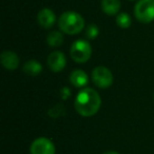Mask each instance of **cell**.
Masks as SVG:
<instances>
[{
    "label": "cell",
    "instance_id": "obj_1",
    "mask_svg": "<svg viewBox=\"0 0 154 154\" xmlns=\"http://www.w3.org/2000/svg\"><path fill=\"white\" fill-rule=\"evenodd\" d=\"M101 107V97L92 88H84L78 92L74 100V108L79 115L91 117L99 111Z\"/></svg>",
    "mask_w": 154,
    "mask_h": 154
},
{
    "label": "cell",
    "instance_id": "obj_2",
    "mask_svg": "<svg viewBox=\"0 0 154 154\" xmlns=\"http://www.w3.org/2000/svg\"><path fill=\"white\" fill-rule=\"evenodd\" d=\"M86 22L79 13L74 11L64 12L58 19V26L62 33L68 35H76L84 31Z\"/></svg>",
    "mask_w": 154,
    "mask_h": 154
},
{
    "label": "cell",
    "instance_id": "obj_3",
    "mask_svg": "<svg viewBox=\"0 0 154 154\" xmlns=\"http://www.w3.org/2000/svg\"><path fill=\"white\" fill-rule=\"evenodd\" d=\"M70 55L76 63H85L92 56V45L85 39L75 40L71 45Z\"/></svg>",
    "mask_w": 154,
    "mask_h": 154
},
{
    "label": "cell",
    "instance_id": "obj_4",
    "mask_svg": "<svg viewBox=\"0 0 154 154\" xmlns=\"http://www.w3.org/2000/svg\"><path fill=\"white\" fill-rule=\"evenodd\" d=\"M135 18L139 22L150 23L154 20V0H138L134 7Z\"/></svg>",
    "mask_w": 154,
    "mask_h": 154
},
{
    "label": "cell",
    "instance_id": "obj_5",
    "mask_svg": "<svg viewBox=\"0 0 154 154\" xmlns=\"http://www.w3.org/2000/svg\"><path fill=\"white\" fill-rule=\"evenodd\" d=\"M92 80L96 87L108 89L113 84V74L111 70L105 66H98L92 71Z\"/></svg>",
    "mask_w": 154,
    "mask_h": 154
},
{
    "label": "cell",
    "instance_id": "obj_6",
    "mask_svg": "<svg viewBox=\"0 0 154 154\" xmlns=\"http://www.w3.org/2000/svg\"><path fill=\"white\" fill-rule=\"evenodd\" d=\"M55 145L47 137L36 138L30 147V154H55Z\"/></svg>",
    "mask_w": 154,
    "mask_h": 154
},
{
    "label": "cell",
    "instance_id": "obj_7",
    "mask_svg": "<svg viewBox=\"0 0 154 154\" xmlns=\"http://www.w3.org/2000/svg\"><path fill=\"white\" fill-rule=\"evenodd\" d=\"M47 63L49 69L54 73L61 72L66 66V58L62 52L54 51L49 54L47 59Z\"/></svg>",
    "mask_w": 154,
    "mask_h": 154
},
{
    "label": "cell",
    "instance_id": "obj_8",
    "mask_svg": "<svg viewBox=\"0 0 154 154\" xmlns=\"http://www.w3.org/2000/svg\"><path fill=\"white\" fill-rule=\"evenodd\" d=\"M37 21H38L39 26L43 29H51L54 26L56 22V15L51 9L49 8H43L38 12L37 15Z\"/></svg>",
    "mask_w": 154,
    "mask_h": 154
},
{
    "label": "cell",
    "instance_id": "obj_9",
    "mask_svg": "<svg viewBox=\"0 0 154 154\" xmlns=\"http://www.w3.org/2000/svg\"><path fill=\"white\" fill-rule=\"evenodd\" d=\"M0 62L7 70L14 71L19 66V57L14 51H3L0 55Z\"/></svg>",
    "mask_w": 154,
    "mask_h": 154
},
{
    "label": "cell",
    "instance_id": "obj_10",
    "mask_svg": "<svg viewBox=\"0 0 154 154\" xmlns=\"http://www.w3.org/2000/svg\"><path fill=\"white\" fill-rule=\"evenodd\" d=\"M70 82L76 88H86L89 82L88 74L80 69H76L70 74Z\"/></svg>",
    "mask_w": 154,
    "mask_h": 154
},
{
    "label": "cell",
    "instance_id": "obj_11",
    "mask_svg": "<svg viewBox=\"0 0 154 154\" xmlns=\"http://www.w3.org/2000/svg\"><path fill=\"white\" fill-rule=\"evenodd\" d=\"M120 7H122L120 0H101V10L103 13L109 16L119 14Z\"/></svg>",
    "mask_w": 154,
    "mask_h": 154
},
{
    "label": "cell",
    "instance_id": "obj_12",
    "mask_svg": "<svg viewBox=\"0 0 154 154\" xmlns=\"http://www.w3.org/2000/svg\"><path fill=\"white\" fill-rule=\"evenodd\" d=\"M22 71L30 76H37L42 72V66L36 59H30L23 64Z\"/></svg>",
    "mask_w": 154,
    "mask_h": 154
},
{
    "label": "cell",
    "instance_id": "obj_13",
    "mask_svg": "<svg viewBox=\"0 0 154 154\" xmlns=\"http://www.w3.org/2000/svg\"><path fill=\"white\" fill-rule=\"evenodd\" d=\"M64 41V37H63V33L61 31H53L50 34H48L47 36V42L48 45L51 48H57L63 43Z\"/></svg>",
    "mask_w": 154,
    "mask_h": 154
},
{
    "label": "cell",
    "instance_id": "obj_14",
    "mask_svg": "<svg viewBox=\"0 0 154 154\" xmlns=\"http://www.w3.org/2000/svg\"><path fill=\"white\" fill-rule=\"evenodd\" d=\"M115 22L120 29H129L132 24V18L128 13H119L116 16Z\"/></svg>",
    "mask_w": 154,
    "mask_h": 154
},
{
    "label": "cell",
    "instance_id": "obj_15",
    "mask_svg": "<svg viewBox=\"0 0 154 154\" xmlns=\"http://www.w3.org/2000/svg\"><path fill=\"white\" fill-rule=\"evenodd\" d=\"M48 114L53 118L61 117V116H63L66 114V108L61 103H58V105L54 106L53 108H51L49 110V112H48Z\"/></svg>",
    "mask_w": 154,
    "mask_h": 154
},
{
    "label": "cell",
    "instance_id": "obj_16",
    "mask_svg": "<svg viewBox=\"0 0 154 154\" xmlns=\"http://www.w3.org/2000/svg\"><path fill=\"white\" fill-rule=\"evenodd\" d=\"M99 34V29L96 24L91 23L86 29V37L88 39H95Z\"/></svg>",
    "mask_w": 154,
    "mask_h": 154
},
{
    "label": "cell",
    "instance_id": "obj_17",
    "mask_svg": "<svg viewBox=\"0 0 154 154\" xmlns=\"http://www.w3.org/2000/svg\"><path fill=\"white\" fill-rule=\"evenodd\" d=\"M71 96V91L69 88H66V87H64V88L61 89V91H60V97H61L62 99H66L68 97Z\"/></svg>",
    "mask_w": 154,
    "mask_h": 154
},
{
    "label": "cell",
    "instance_id": "obj_18",
    "mask_svg": "<svg viewBox=\"0 0 154 154\" xmlns=\"http://www.w3.org/2000/svg\"><path fill=\"white\" fill-rule=\"evenodd\" d=\"M103 154H119L117 151H114V150H109V151H106L103 152Z\"/></svg>",
    "mask_w": 154,
    "mask_h": 154
},
{
    "label": "cell",
    "instance_id": "obj_19",
    "mask_svg": "<svg viewBox=\"0 0 154 154\" xmlns=\"http://www.w3.org/2000/svg\"><path fill=\"white\" fill-rule=\"evenodd\" d=\"M131 1H132V0H131Z\"/></svg>",
    "mask_w": 154,
    "mask_h": 154
}]
</instances>
